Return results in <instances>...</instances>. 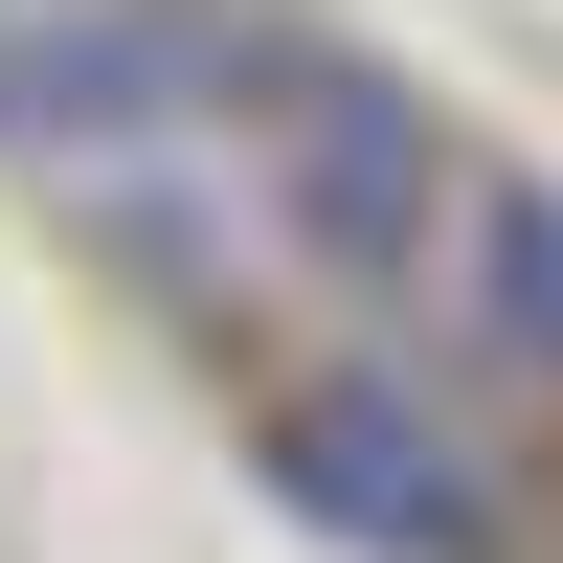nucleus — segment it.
Instances as JSON below:
<instances>
[{
    "label": "nucleus",
    "instance_id": "f257e3e1",
    "mask_svg": "<svg viewBox=\"0 0 563 563\" xmlns=\"http://www.w3.org/2000/svg\"><path fill=\"white\" fill-rule=\"evenodd\" d=\"M451 203H474L451 90L384 68V45H339V23H271V90H249V249H294L316 294H406V271H451Z\"/></svg>",
    "mask_w": 563,
    "mask_h": 563
},
{
    "label": "nucleus",
    "instance_id": "f03ea898",
    "mask_svg": "<svg viewBox=\"0 0 563 563\" xmlns=\"http://www.w3.org/2000/svg\"><path fill=\"white\" fill-rule=\"evenodd\" d=\"M249 90H271V23L249 0H0V180H135V158H180V135H249Z\"/></svg>",
    "mask_w": 563,
    "mask_h": 563
},
{
    "label": "nucleus",
    "instance_id": "7ed1b4c3",
    "mask_svg": "<svg viewBox=\"0 0 563 563\" xmlns=\"http://www.w3.org/2000/svg\"><path fill=\"white\" fill-rule=\"evenodd\" d=\"M249 474H271V519L339 541V563H519L496 451L451 429L406 361H294V384H249Z\"/></svg>",
    "mask_w": 563,
    "mask_h": 563
},
{
    "label": "nucleus",
    "instance_id": "20e7f679",
    "mask_svg": "<svg viewBox=\"0 0 563 563\" xmlns=\"http://www.w3.org/2000/svg\"><path fill=\"white\" fill-rule=\"evenodd\" d=\"M451 294H474V361L563 384V180L474 158V203H451Z\"/></svg>",
    "mask_w": 563,
    "mask_h": 563
}]
</instances>
